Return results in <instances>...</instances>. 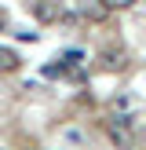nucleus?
<instances>
[{
  "label": "nucleus",
  "mask_w": 146,
  "mask_h": 150,
  "mask_svg": "<svg viewBox=\"0 0 146 150\" xmlns=\"http://www.w3.org/2000/svg\"><path fill=\"white\" fill-rule=\"evenodd\" d=\"M102 66H106V70H124V66H128V51H121V48L102 51Z\"/></svg>",
  "instance_id": "obj_3"
},
{
  "label": "nucleus",
  "mask_w": 146,
  "mask_h": 150,
  "mask_svg": "<svg viewBox=\"0 0 146 150\" xmlns=\"http://www.w3.org/2000/svg\"><path fill=\"white\" fill-rule=\"evenodd\" d=\"M135 0H106V7H131Z\"/></svg>",
  "instance_id": "obj_5"
},
{
  "label": "nucleus",
  "mask_w": 146,
  "mask_h": 150,
  "mask_svg": "<svg viewBox=\"0 0 146 150\" xmlns=\"http://www.w3.org/2000/svg\"><path fill=\"white\" fill-rule=\"evenodd\" d=\"M106 136L117 150H131L135 146V132H131V121L128 117H106Z\"/></svg>",
  "instance_id": "obj_1"
},
{
  "label": "nucleus",
  "mask_w": 146,
  "mask_h": 150,
  "mask_svg": "<svg viewBox=\"0 0 146 150\" xmlns=\"http://www.w3.org/2000/svg\"><path fill=\"white\" fill-rule=\"evenodd\" d=\"M15 70H22V59H18V51H11V48H0V73H15Z\"/></svg>",
  "instance_id": "obj_4"
},
{
  "label": "nucleus",
  "mask_w": 146,
  "mask_h": 150,
  "mask_svg": "<svg viewBox=\"0 0 146 150\" xmlns=\"http://www.w3.org/2000/svg\"><path fill=\"white\" fill-rule=\"evenodd\" d=\"M7 26V15H4V7H0V29H4Z\"/></svg>",
  "instance_id": "obj_6"
},
{
  "label": "nucleus",
  "mask_w": 146,
  "mask_h": 150,
  "mask_svg": "<svg viewBox=\"0 0 146 150\" xmlns=\"http://www.w3.org/2000/svg\"><path fill=\"white\" fill-rule=\"evenodd\" d=\"M33 15H36L40 22H55L58 15H62V7H58L55 0H36V4H33Z\"/></svg>",
  "instance_id": "obj_2"
}]
</instances>
